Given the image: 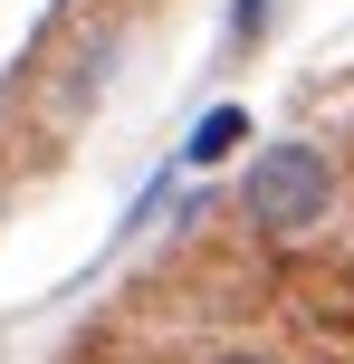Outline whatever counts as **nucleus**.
Instances as JSON below:
<instances>
[{
	"mask_svg": "<svg viewBox=\"0 0 354 364\" xmlns=\"http://www.w3.org/2000/svg\"><path fill=\"white\" fill-rule=\"evenodd\" d=\"M240 134H249V115H240V106H211L201 125H192V144H182V164H221V154L240 144Z\"/></svg>",
	"mask_w": 354,
	"mask_h": 364,
	"instance_id": "f03ea898",
	"label": "nucleus"
},
{
	"mask_svg": "<svg viewBox=\"0 0 354 364\" xmlns=\"http://www.w3.org/2000/svg\"><path fill=\"white\" fill-rule=\"evenodd\" d=\"M211 364H268V355H211Z\"/></svg>",
	"mask_w": 354,
	"mask_h": 364,
	"instance_id": "7ed1b4c3",
	"label": "nucleus"
},
{
	"mask_svg": "<svg viewBox=\"0 0 354 364\" xmlns=\"http://www.w3.org/2000/svg\"><path fill=\"white\" fill-rule=\"evenodd\" d=\"M240 211L259 230H278V240H306L336 211V154L326 144H268L259 173H249V192H240Z\"/></svg>",
	"mask_w": 354,
	"mask_h": 364,
	"instance_id": "f257e3e1",
	"label": "nucleus"
}]
</instances>
